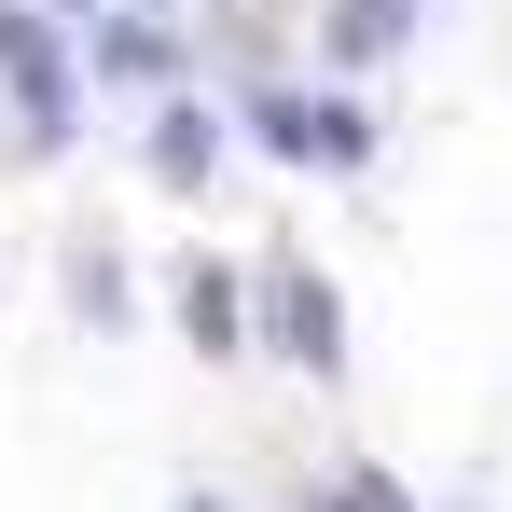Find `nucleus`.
Returning <instances> with one entry per match:
<instances>
[{
  "label": "nucleus",
  "mask_w": 512,
  "mask_h": 512,
  "mask_svg": "<svg viewBox=\"0 0 512 512\" xmlns=\"http://www.w3.org/2000/svg\"><path fill=\"white\" fill-rule=\"evenodd\" d=\"M319 512H416V499H402V485H388V471H374V457H346L333 485H319Z\"/></svg>",
  "instance_id": "8"
},
{
  "label": "nucleus",
  "mask_w": 512,
  "mask_h": 512,
  "mask_svg": "<svg viewBox=\"0 0 512 512\" xmlns=\"http://www.w3.org/2000/svg\"><path fill=\"white\" fill-rule=\"evenodd\" d=\"M402 28H416L402 0H333V56H346V70H374V56H402Z\"/></svg>",
  "instance_id": "6"
},
{
  "label": "nucleus",
  "mask_w": 512,
  "mask_h": 512,
  "mask_svg": "<svg viewBox=\"0 0 512 512\" xmlns=\"http://www.w3.org/2000/svg\"><path fill=\"white\" fill-rule=\"evenodd\" d=\"M208 167H222V111L167 97V111H153V180H167V194H208Z\"/></svg>",
  "instance_id": "3"
},
{
  "label": "nucleus",
  "mask_w": 512,
  "mask_h": 512,
  "mask_svg": "<svg viewBox=\"0 0 512 512\" xmlns=\"http://www.w3.org/2000/svg\"><path fill=\"white\" fill-rule=\"evenodd\" d=\"M180 512H222V499H180Z\"/></svg>",
  "instance_id": "12"
},
{
  "label": "nucleus",
  "mask_w": 512,
  "mask_h": 512,
  "mask_svg": "<svg viewBox=\"0 0 512 512\" xmlns=\"http://www.w3.org/2000/svg\"><path fill=\"white\" fill-rule=\"evenodd\" d=\"M125 14H167V0H125Z\"/></svg>",
  "instance_id": "11"
},
{
  "label": "nucleus",
  "mask_w": 512,
  "mask_h": 512,
  "mask_svg": "<svg viewBox=\"0 0 512 512\" xmlns=\"http://www.w3.org/2000/svg\"><path fill=\"white\" fill-rule=\"evenodd\" d=\"M180 333L208 346V360H236V346H250V305H236V277H222V263H180Z\"/></svg>",
  "instance_id": "5"
},
{
  "label": "nucleus",
  "mask_w": 512,
  "mask_h": 512,
  "mask_svg": "<svg viewBox=\"0 0 512 512\" xmlns=\"http://www.w3.org/2000/svg\"><path fill=\"white\" fill-rule=\"evenodd\" d=\"M263 333H277V360L333 374V360H346V305L319 291V277H277V291H263Z\"/></svg>",
  "instance_id": "2"
},
{
  "label": "nucleus",
  "mask_w": 512,
  "mask_h": 512,
  "mask_svg": "<svg viewBox=\"0 0 512 512\" xmlns=\"http://www.w3.org/2000/svg\"><path fill=\"white\" fill-rule=\"evenodd\" d=\"M360 153H374V125H360L346 97H319V167H360Z\"/></svg>",
  "instance_id": "9"
},
{
  "label": "nucleus",
  "mask_w": 512,
  "mask_h": 512,
  "mask_svg": "<svg viewBox=\"0 0 512 512\" xmlns=\"http://www.w3.org/2000/svg\"><path fill=\"white\" fill-rule=\"evenodd\" d=\"M97 84H180V42L167 28H153V14H111V28H97V56H84Z\"/></svg>",
  "instance_id": "4"
},
{
  "label": "nucleus",
  "mask_w": 512,
  "mask_h": 512,
  "mask_svg": "<svg viewBox=\"0 0 512 512\" xmlns=\"http://www.w3.org/2000/svg\"><path fill=\"white\" fill-rule=\"evenodd\" d=\"M250 125H263V153H291V167H319V97H250Z\"/></svg>",
  "instance_id": "7"
},
{
  "label": "nucleus",
  "mask_w": 512,
  "mask_h": 512,
  "mask_svg": "<svg viewBox=\"0 0 512 512\" xmlns=\"http://www.w3.org/2000/svg\"><path fill=\"white\" fill-rule=\"evenodd\" d=\"M0 84L28 111V139H70V42H56L28 0H0Z\"/></svg>",
  "instance_id": "1"
},
{
  "label": "nucleus",
  "mask_w": 512,
  "mask_h": 512,
  "mask_svg": "<svg viewBox=\"0 0 512 512\" xmlns=\"http://www.w3.org/2000/svg\"><path fill=\"white\" fill-rule=\"evenodd\" d=\"M28 14H84V0H28Z\"/></svg>",
  "instance_id": "10"
}]
</instances>
